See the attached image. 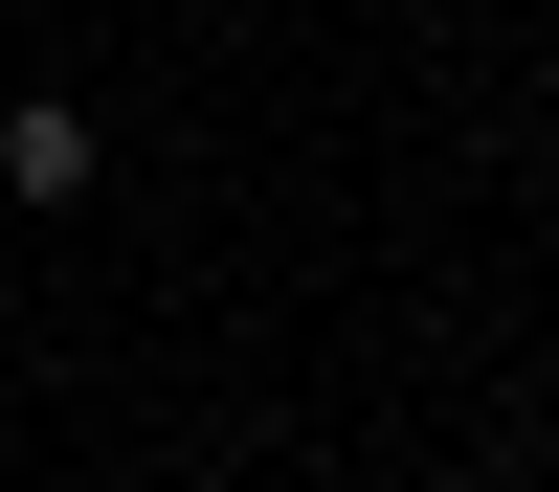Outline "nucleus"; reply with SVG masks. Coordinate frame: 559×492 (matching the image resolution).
<instances>
[{
    "mask_svg": "<svg viewBox=\"0 0 559 492\" xmlns=\"http://www.w3.org/2000/svg\"><path fill=\"white\" fill-rule=\"evenodd\" d=\"M90 179H112V134L68 89H0V202H90Z\"/></svg>",
    "mask_w": 559,
    "mask_h": 492,
    "instance_id": "obj_1",
    "label": "nucleus"
}]
</instances>
